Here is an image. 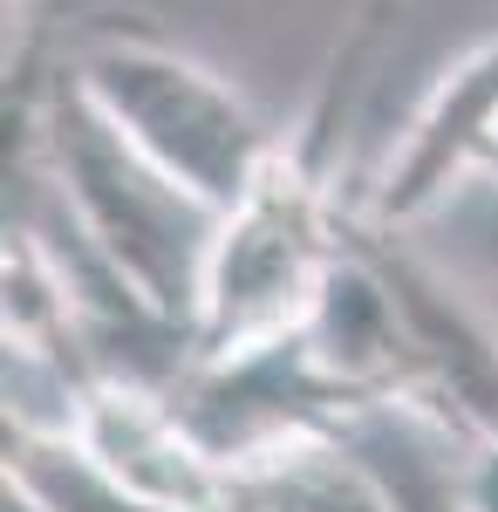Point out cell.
Here are the masks:
<instances>
[{
	"label": "cell",
	"instance_id": "6da1fadb",
	"mask_svg": "<svg viewBox=\"0 0 498 512\" xmlns=\"http://www.w3.org/2000/svg\"><path fill=\"white\" fill-rule=\"evenodd\" d=\"M383 14L389 0H369L348 21L307 110L280 130L273 164L219 219L192 308V362H226L260 342H280L307 328V315L321 308L348 253V233H355V212L342 205V144L355 96L369 82V62L389 35Z\"/></svg>",
	"mask_w": 498,
	"mask_h": 512
},
{
	"label": "cell",
	"instance_id": "7a4b0ae2",
	"mask_svg": "<svg viewBox=\"0 0 498 512\" xmlns=\"http://www.w3.org/2000/svg\"><path fill=\"white\" fill-rule=\"evenodd\" d=\"M62 76L137 158H151L178 192L219 219L253 192V178L280 151V130L212 62H198L192 48L164 41L144 21L82 28Z\"/></svg>",
	"mask_w": 498,
	"mask_h": 512
},
{
	"label": "cell",
	"instance_id": "3957f363",
	"mask_svg": "<svg viewBox=\"0 0 498 512\" xmlns=\"http://www.w3.org/2000/svg\"><path fill=\"white\" fill-rule=\"evenodd\" d=\"M35 144H41V164H48L55 192H62L69 239L103 274L123 280L151 315H164L171 328L192 335L198 280H205L219 212H205L151 158H137L76 96V82L62 69L41 82V96H35Z\"/></svg>",
	"mask_w": 498,
	"mask_h": 512
},
{
	"label": "cell",
	"instance_id": "277c9868",
	"mask_svg": "<svg viewBox=\"0 0 498 512\" xmlns=\"http://www.w3.org/2000/svg\"><path fill=\"white\" fill-rule=\"evenodd\" d=\"M348 239L369 260V274L383 280L403 328V362H410L403 410L458 437L471 458H498V315L464 280L430 267L403 233L355 219Z\"/></svg>",
	"mask_w": 498,
	"mask_h": 512
},
{
	"label": "cell",
	"instance_id": "5b68a950",
	"mask_svg": "<svg viewBox=\"0 0 498 512\" xmlns=\"http://www.w3.org/2000/svg\"><path fill=\"white\" fill-rule=\"evenodd\" d=\"M492 151H498V28L478 35L458 62L437 69V82L423 89L403 137L389 144L355 219L383 226V233H410L423 219H437L451 205V192L485 178Z\"/></svg>",
	"mask_w": 498,
	"mask_h": 512
},
{
	"label": "cell",
	"instance_id": "8992f818",
	"mask_svg": "<svg viewBox=\"0 0 498 512\" xmlns=\"http://www.w3.org/2000/svg\"><path fill=\"white\" fill-rule=\"evenodd\" d=\"M62 424L110 465L123 485H137L144 499L178 512H226L232 478L212 465V451L198 444L185 424L178 396L164 383H137V376H89L69 390Z\"/></svg>",
	"mask_w": 498,
	"mask_h": 512
},
{
	"label": "cell",
	"instance_id": "52a82bcc",
	"mask_svg": "<svg viewBox=\"0 0 498 512\" xmlns=\"http://www.w3.org/2000/svg\"><path fill=\"white\" fill-rule=\"evenodd\" d=\"M0 472H7V506L21 512H178L144 499L137 485H123L62 417L41 424L28 410H7Z\"/></svg>",
	"mask_w": 498,
	"mask_h": 512
},
{
	"label": "cell",
	"instance_id": "ba28073f",
	"mask_svg": "<svg viewBox=\"0 0 498 512\" xmlns=\"http://www.w3.org/2000/svg\"><path fill=\"white\" fill-rule=\"evenodd\" d=\"M478 492H485V506L498 512V458H478Z\"/></svg>",
	"mask_w": 498,
	"mask_h": 512
},
{
	"label": "cell",
	"instance_id": "9c48e42d",
	"mask_svg": "<svg viewBox=\"0 0 498 512\" xmlns=\"http://www.w3.org/2000/svg\"><path fill=\"white\" fill-rule=\"evenodd\" d=\"M485 178H498V151H492V171H485Z\"/></svg>",
	"mask_w": 498,
	"mask_h": 512
},
{
	"label": "cell",
	"instance_id": "30bf717a",
	"mask_svg": "<svg viewBox=\"0 0 498 512\" xmlns=\"http://www.w3.org/2000/svg\"><path fill=\"white\" fill-rule=\"evenodd\" d=\"M226 512H253V506H226Z\"/></svg>",
	"mask_w": 498,
	"mask_h": 512
},
{
	"label": "cell",
	"instance_id": "8fae6325",
	"mask_svg": "<svg viewBox=\"0 0 498 512\" xmlns=\"http://www.w3.org/2000/svg\"><path fill=\"white\" fill-rule=\"evenodd\" d=\"M7 14H14V0H7Z\"/></svg>",
	"mask_w": 498,
	"mask_h": 512
},
{
	"label": "cell",
	"instance_id": "7c38bea8",
	"mask_svg": "<svg viewBox=\"0 0 498 512\" xmlns=\"http://www.w3.org/2000/svg\"><path fill=\"white\" fill-rule=\"evenodd\" d=\"M485 512H492V506H485Z\"/></svg>",
	"mask_w": 498,
	"mask_h": 512
}]
</instances>
